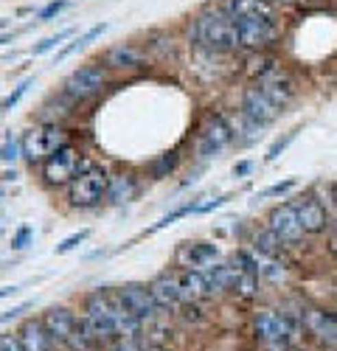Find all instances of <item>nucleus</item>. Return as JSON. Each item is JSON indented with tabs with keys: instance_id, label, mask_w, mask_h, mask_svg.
Instances as JSON below:
<instances>
[{
	"instance_id": "f257e3e1",
	"label": "nucleus",
	"mask_w": 337,
	"mask_h": 351,
	"mask_svg": "<svg viewBox=\"0 0 337 351\" xmlns=\"http://www.w3.org/2000/svg\"><path fill=\"white\" fill-rule=\"evenodd\" d=\"M191 37L197 45H203L208 51H236L239 48V32H236V20L228 12H205L197 17Z\"/></svg>"
},
{
	"instance_id": "f03ea898",
	"label": "nucleus",
	"mask_w": 337,
	"mask_h": 351,
	"mask_svg": "<svg viewBox=\"0 0 337 351\" xmlns=\"http://www.w3.org/2000/svg\"><path fill=\"white\" fill-rule=\"evenodd\" d=\"M84 312L90 317H101L107 324H112V329L118 332V337H138L140 335V326L144 320H138L121 301L118 292H107V289H99L88 298L84 304Z\"/></svg>"
},
{
	"instance_id": "7ed1b4c3",
	"label": "nucleus",
	"mask_w": 337,
	"mask_h": 351,
	"mask_svg": "<svg viewBox=\"0 0 337 351\" xmlns=\"http://www.w3.org/2000/svg\"><path fill=\"white\" fill-rule=\"evenodd\" d=\"M65 146H68L65 130L60 124H45V127L32 130L23 138V155L32 163H37V160H48L51 155L65 149Z\"/></svg>"
},
{
	"instance_id": "20e7f679",
	"label": "nucleus",
	"mask_w": 337,
	"mask_h": 351,
	"mask_svg": "<svg viewBox=\"0 0 337 351\" xmlns=\"http://www.w3.org/2000/svg\"><path fill=\"white\" fill-rule=\"evenodd\" d=\"M107 189H110V178L107 171L93 166L88 171H82L76 180L68 183V199L79 208H90L101 197H107Z\"/></svg>"
},
{
	"instance_id": "39448f33",
	"label": "nucleus",
	"mask_w": 337,
	"mask_h": 351,
	"mask_svg": "<svg viewBox=\"0 0 337 351\" xmlns=\"http://www.w3.org/2000/svg\"><path fill=\"white\" fill-rule=\"evenodd\" d=\"M236 32H239V48L262 51L278 40V23H275V14L242 17L236 20Z\"/></svg>"
},
{
	"instance_id": "423d86ee",
	"label": "nucleus",
	"mask_w": 337,
	"mask_h": 351,
	"mask_svg": "<svg viewBox=\"0 0 337 351\" xmlns=\"http://www.w3.org/2000/svg\"><path fill=\"white\" fill-rule=\"evenodd\" d=\"M93 169L90 160H84L76 149H71V146H65V149H60L56 155H51L45 160V180L53 183V186H62V183H71L76 180L82 171Z\"/></svg>"
},
{
	"instance_id": "0eeeda50",
	"label": "nucleus",
	"mask_w": 337,
	"mask_h": 351,
	"mask_svg": "<svg viewBox=\"0 0 337 351\" xmlns=\"http://www.w3.org/2000/svg\"><path fill=\"white\" fill-rule=\"evenodd\" d=\"M107 84V73L101 65H82L76 68L65 84H62V90L68 99L73 101H84V99H93L96 93H101V87Z\"/></svg>"
},
{
	"instance_id": "6e6552de",
	"label": "nucleus",
	"mask_w": 337,
	"mask_h": 351,
	"mask_svg": "<svg viewBox=\"0 0 337 351\" xmlns=\"http://www.w3.org/2000/svg\"><path fill=\"white\" fill-rule=\"evenodd\" d=\"M253 329H256L259 340H264L267 346L270 343H290L298 335V324H292L287 315L273 312V309H262L256 315V320H253Z\"/></svg>"
},
{
	"instance_id": "1a4fd4ad",
	"label": "nucleus",
	"mask_w": 337,
	"mask_h": 351,
	"mask_svg": "<svg viewBox=\"0 0 337 351\" xmlns=\"http://www.w3.org/2000/svg\"><path fill=\"white\" fill-rule=\"evenodd\" d=\"M231 141H234V127L225 121L222 115H214V119H208V124L200 132V138H197V158L200 160L216 158Z\"/></svg>"
},
{
	"instance_id": "9d476101",
	"label": "nucleus",
	"mask_w": 337,
	"mask_h": 351,
	"mask_svg": "<svg viewBox=\"0 0 337 351\" xmlns=\"http://www.w3.org/2000/svg\"><path fill=\"white\" fill-rule=\"evenodd\" d=\"M242 115H245L247 121L256 124V127H267L270 121H275L278 115H281V107H278L270 96H264L256 84H253V87H247V90H245Z\"/></svg>"
},
{
	"instance_id": "9b49d317",
	"label": "nucleus",
	"mask_w": 337,
	"mask_h": 351,
	"mask_svg": "<svg viewBox=\"0 0 337 351\" xmlns=\"http://www.w3.org/2000/svg\"><path fill=\"white\" fill-rule=\"evenodd\" d=\"M267 228H270L287 247L298 245V242L303 239V233H306L303 225H301V219H298V214H295V208H292V202H290V206L273 208L270 217H267Z\"/></svg>"
},
{
	"instance_id": "f8f14e48",
	"label": "nucleus",
	"mask_w": 337,
	"mask_h": 351,
	"mask_svg": "<svg viewBox=\"0 0 337 351\" xmlns=\"http://www.w3.org/2000/svg\"><path fill=\"white\" fill-rule=\"evenodd\" d=\"M118 295L124 301V306L138 317V320H144V324H149V320L158 317V301L152 298V292L149 287H140V284H127L118 289Z\"/></svg>"
},
{
	"instance_id": "ddd939ff",
	"label": "nucleus",
	"mask_w": 337,
	"mask_h": 351,
	"mask_svg": "<svg viewBox=\"0 0 337 351\" xmlns=\"http://www.w3.org/2000/svg\"><path fill=\"white\" fill-rule=\"evenodd\" d=\"M301 326L326 346H337V317L321 309H301Z\"/></svg>"
},
{
	"instance_id": "4468645a",
	"label": "nucleus",
	"mask_w": 337,
	"mask_h": 351,
	"mask_svg": "<svg viewBox=\"0 0 337 351\" xmlns=\"http://www.w3.org/2000/svg\"><path fill=\"white\" fill-rule=\"evenodd\" d=\"M292 208H295V214H298V219H301V225H303L306 233H321V230L329 225V214H326V208L321 206V199H315V197H301V199H295Z\"/></svg>"
},
{
	"instance_id": "2eb2a0df",
	"label": "nucleus",
	"mask_w": 337,
	"mask_h": 351,
	"mask_svg": "<svg viewBox=\"0 0 337 351\" xmlns=\"http://www.w3.org/2000/svg\"><path fill=\"white\" fill-rule=\"evenodd\" d=\"M256 87H259L264 96H270L281 110H284V107L290 104V99L295 96V84H292V79H290L287 73H281V71L267 73L264 79L256 82Z\"/></svg>"
},
{
	"instance_id": "dca6fc26",
	"label": "nucleus",
	"mask_w": 337,
	"mask_h": 351,
	"mask_svg": "<svg viewBox=\"0 0 337 351\" xmlns=\"http://www.w3.org/2000/svg\"><path fill=\"white\" fill-rule=\"evenodd\" d=\"M149 292H152V298L158 301V306H177V304H183V295H180V276H177V273H163V276H158V278L149 284Z\"/></svg>"
},
{
	"instance_id": "f3484780",
	"label": "nucleus",
	"mask_w": 337,
	"mask_h": 351,
	"mask_svg": "<svg viewBox=\"0 0 337 351\" xmlns=\"http://www.w3.org/2000/svg\"><path fill=\"white\" fill-rule=\"evenodd\" d=\"M42 324H45V329H48V335H51L53 343H68L79 320L68 309H48Z\"/></svg>"
},
{
	"instance_id": "a211bd4d",
	"label": "nucleus",
	"mask_w": 337,
	"mask_h": 351,
	"mask_svg": "<svg viewBox=\"0 0 337 351\" xmlns=\"http://www.w3.org/2000/svg\"><path fill=\"white\" fill-rule=\"evenodd\" d=\"M180 276V295H183V304H197V301H203L208 295H214L205 276L200 270H183L177 273Z\"/></svg>"
},
{
	"instance_id": "6ab92c4d",
	"label": "nucleus",
	"mask_w": 337,
	"mask_h": 351,
	"mask_svg": "<svg viewBox=\"0 0 337 351\" xmlns=\"http://www.w3.org/2000/svg\"><path fill=\"white\" fill-rule=\"evenodd\" d=\"M216 256V247L208 245V242H188L177 250V265L180 267H205L208 261H214Z\"/></svg>"
},
{
	"instance_id": "aec40b11",
	"label": "nucleus",
	"mask_w": 337,
	"mask_h": 351,
	"mask_svg": "<svg viewBox=\"0 0 337 351\" xmlns=\"http://www.w3.org/2000/svg\"><path fill=\"white\" fill-rule=\"evenodd\" d=\"M104 65L118 71H135V68H144V53L135 45H116L104 53Z\"/></svg>"
},
{
	"instance_id": "412c9836",
	"label": "nucleus",
	"mask_w": 337,
	"mask_h": 351,
	"mask_svg": "<svg viewBox=\"0 0 337 351\" xmlns=\"http://www.w3.org/2000/svg\"><path fill=\"white\" fill-rule=\"evenodd\" d=\"M20 343L25 351H51V335L45 329L42 320H28V324L23 326L20 332Z\"/></svg>"
},
{
	"instance_id": "4be33fe9",
	"label": "nucleus",
	"mask_w": 337,
	"mask_h": 351,
	"mask_svg": "<svg viewBox=\"0 0 337 351\" xmlns=\"http://www.w3.org/2000/svg\"><path fill=\"white\" fill-rule=\"evenodd\" d=\"M228 12L234 20L242 17H259V14H273V3L270 0H228Z\"/></svg>"
},
{
	"instance_id": "5701e85b",
	"label": "nucleus",
	"mask_w": 337,
	"mask_h": 351,
	"mask_svg": "<svg viewBox=\"0 0 337 351\" xmlns=\"http://www.w3.org/2000/svg\"><path fill=\"white\" fill-rule=\"evenodd\" d=\"M253 247H256L259 253H264V256H273V258H281L284 256V242H281L275 233L267 228V230H262V233H256V239H253Z\"/></svg>"
},
{
	"instance_id": "b1692460",
	"label": "nucleus",
	"mask_w": 337,
	"mask_h": 351,
	"mask_svg": "<svg viewBox=\"0 0 337 351\" xmlns=\"http://www.w3.org/2000/svg\"><path fill=\"white\" fill-rule=\"evenodd\" d=\"M135 194V178L132 174H118V178L110 180V189H107V197L112 202H124Z\"/></svg>"
},
{
	"instance_id": "393cba45",
	"label": "nucleus",
	"mask_w": 337,
	"mask_h": 351,
	"mask_svg": "<svg viewBox=\"0 0 337 351\" xmlns=\"http://www.w3.org/2000/svg\"><path fill=\"white\" fill-rule=\"evenodd\" d=\"M104 32H107V25H104V23H101V25H93V28H90V32H88V34H82L79 40H73L71 45H65V48H62L60 53H56V62H62V60H68V56H71L73 51H79V48H84V45H88L90 40H96V37H101Z\"/></svg>"
},
{
	"instance_id": "a878e982",
	"label": "nucleus",
	"mask_w": 337,
	"mask_h": 351,
	"mask_svg": "<svg viewBox=\"0 0 337 351\" xmlns=\"http://www.w3.org/2000/svg\"><path fill=\"white\" fill-rule=\"evenodd\" d=\"M71 37V28H65V32H60V34H53V37H45L40 45H34V53L40 56V53H48L51 48H56V45H60L62 40H68Z\"/></svg>"
},
{
	"instance_id": "bb28decb",
	"label": "nucleus",
	"mask_w": 337,
	"mask_h": 351,
	"mask_svg": "<svg viewBox=\"0 0 337 351\" xmlns=\"http://www.w3.org/2000/svg\"><path fill=\"white\" fill-rule=\"evenodd\" d=\"M177 166V155L175 152H168V155H163L158 163H152V174H155V178H163V174L166 171H172Z\"/></svg>"
},
{
	"instance_id": "cd10ccee",
	"label": "nucleus",
	"mask_w": 337,
	"mask_h": 351,
	"mask_svg": "<svg viewBox=\"0 0 337 351\" xmlns=\"http://www.w3.org/2000/svg\"><path fill=\"white\" fill-rule=\"evenodd\" d=\"M28 87H32V79H23L17 87H14V93H9L6 99H3V104H0V107H3V110H12L23 96H25V90H28Z\"/></svg>"
},
{
	"instance_id": "c85d7f7f",
	"label": "nucleus",
	"mask_w": 337,
	"mask_h": 351,
	"mask_svg": "<svg viewBox=\"0 0 337 351\" xmlns=\"http://www.w3.org/2000/svg\"><path fill=\"white\" fill-rule=\"evenodd\" d=\"M88 237H90L88 230H79V233H73V237H68L65 242H60V245H56V253H60V256H62V253H71L73 247H79V245H82L84 239H88Z\"/></svg>"
},
{
	"instance_id": "c756f323",
	"label": "nucleus",
	"mask_w": 337,
	"mask_h": 351,
	"mask_svg": "<svg viewBox=\"0 0 337 351\" xmlns=\"http://www.w3.org/2000/svg\"><path fill=\"white\" fill-rule=\"evenodd\" d=\"M191 211L197 214V206H183V208L172 211V214H168V217H163V219H160V222H158V225H155L152 230H160V228H166V225H172V222H177L180 217H186V214H191Z\"/></svg>"
},
{
	"instance_id": "7c9ffc66",
	"label": "nucleus",
	"mask_w": 337,
	"mask_h": 351,
	"mask_svg": "<svg viewBox=\"0 0 337 351\" xmlns=\"http://www.w3.org/2000/svg\"><path fill=\"white\" fill-rule=\"evenodd\" d=\"M112 351H144V343L138 337H118L112 343Z\"/></svg>"
},
{
	"instance_id": "2f4dec72",
	"label": "nucleus",
	"mask_w": 337,
	"mask_h": 351,
	"mask_svg": "<svg viewBox=\"0 0 337 351\" xmlns=\"http://www.w3.org/2000/svg\"><path fill=\"white\" fill-rule=\"evenodd\" d=\"M65 6H68V0H53V3H48V6L40 12V20H51L56 12H62Z\"/></svg>"
},
{
	"instance_id": "473e14b6",
	"label": "nucleus",
	"mask_w": 337,
	"mask_h": 351,
	"mask_svg": "<svg viewBox=\"0 0 337 351\" xmlns=\"http://www.w3.org/2000/svg\"><path fill=\"white\" fill-rule=\"evenodd\" d=\"M0 351H25V348H23L20 337H12V335H6V337H0Z\"/></svg>"
},
{
	"instance_id": "72a5a7b5",
	"label": "nucleus",
	"mask_w": 337,
	"mask_h": 351,
	"mask_svg": "<svg viewBox=\"0 0 337 351\" xmlns=\"http://www.w3.org/2000/svg\"><path fill=\"white\" fill-rule=\"evenodd\" d=\"M295 186V180H284V183H278V186H270L267 191H262V197H275V194H284Z\"/></svg>"
},
{
	"instance_id": "f704fd0d",
	"label": "nucleus",
	"mask_w": 337,
	"mask_h": 351,
	"mask_svg": "<svg viewBox=\"0 0 337 351\" xmlns=\"http://www.w3.org/2000/svg\"><path fill=\"white\" fill-rule=\"evenodd\" d=\"M14 158H17V143H14V141H6L3 149H0V160L9 163V160H14Z\"/></svg>"
},
{
	"instance_id": "c9c22d12",
	"label": "nucleus",
	"mask_w": 337,
	"mask_h": 351,
	"mask_svg": "<svg viewBox=\"0 0 337 351\" xmlns=\"http://www.w3.org/2000/svg\"><path fill=\"white\" fill-rule=\"evenodd\" d=\"M28 309V304H20V306H12L9 312H3V315H0V324H9V320H14L17 315H23Z\"/></svg>"
},
{
	"instance_id": "e433bc0d",
	"label": "nucleus",
	"mask_w": 337,
	"mask_h": 351,
	"mask_svg": "<svg viewBox=\"0 0 337 351\" xmlns=\"http://www.w3.org/2000/svg\"><path fill=\"white\" fill-rule=\"evenodd\" d=\"M290 141H292V135H290L287 141H278V143L273 146V149H270V155H267V158H270V160H275V158H278V152H281V149H284V146H287Z\"/></svg>"
},
{
	"instance_id": "4c0bfd02",
	"label": "nucleus",
	"mask_w": 337,
	"mask_h": 351,
	"mask_svg": "<svg viewBox=\"0 0 337 351\" xmlns=\"http://www.w3.org/2000/svg\"><path fill=\"white\" fill-rule=\"evenodd\" d=\"M28 237H32V230H28V228H23V230L17 233V239H14V247H25Z\"/></svg>"
},
{
	"instance_id": "58836bf2",
	"label": "nucleus",
	"mask_w": 337,
	"mask_h": 351,
	"mask_svg": "<svg viewBox=\"0 0 337 351\" xmlns=\"http://www.w3.org/2000/svg\"><path fill=\"white\" fill-rule=\"evenodd\" d=\"M329 253L337 258V228L332 230V237H329Z\"/></svg>"
},
{
	"instance_id": "ea45409f",
	"label": "nucleus",
	"mask_w": 337,
	"mask_h": 351,
	"mask_svg": "<svg viewBox=\"0 0 337 351\" xmlns=\"http://www.w3.org/2000/svg\"><path fill=\"white\" fill-rule=\"evenodd\" d=\"M267 351H295V348H290V343H270Z\"/></svg>"
},
{
	"instance_id": "a19ab883",
	"label": "nucleus",
	"mask_w": 337,
	"mask_h": 351,
	"mask_svg": "<svg viewBox=\"0 0 337 351\" xmlns=\"http://www.w3.org/2000/svg\"><path fill=\"white\" fill-rule=\"evenodd\" d=\"M270 3H273V6H295L298 0H270Z\"/></svg>"
},
{
	"instance_id": "79ce46f5",
	"label": "nucleus",
	"mask_w": 337,
	"mask_h": 351,
	"mask_svg": "<svg viewBox=\"0 0 337 351\" xmlns=\"http://www.w3.org/2000/svg\"><path fill=\"white\" fill-rule=\"evenodd\" d=\"M12 292H17V287H3V289H0V301H3L6 295H12Z\"/></svg>"
},
{
	"instance_id": "37998d69",
	"label": "nucleus",
	"mask_w": 337,
	"mask_h": 351,
	"mask_svg": "<svg viewBox=\"0 0 337 351\" xmlns=\"http://www.w3.org/2000/svg\"><path fill=\"white\" fill-rule=\"evenodd\" d=\"M144 351H166V348L158 346V343H144Z\"/></svg>"
},
{
	"instance_id": "c03bdc74",
	"label": "nucleus",
	"mask_w": 337,
	"mask_h": 351,
	"mask_svg": "<svg viewBox=\"0 0 337 351\" xmlns=\"http://www.w3.org/2000/svg\"><path fill=\"white\" fill-rule=\"evenodd\" d=\"M247 171H250V163H239L236 166V174H247Z\"/></svg>"
},
{
	"instance_id": "a18cd8bd",
	"label": "nucleus",
	"mask_w": 337,
	"mask_h": 351,
	"mask_svg": "<svg viewBox=\"0 0 337 351\" xmlns=\"http://www.w3.org/2000/svg\"><path fill=\"white\" fill-rule=\"evenodd\" d=\"M332 199H334V206H337V183L332 186Z\"/></svg>"
},
{
	"instance_id": "49530a36",
	"label": "nucleus",
	"mask_w": 337,
	"mask_h": 351,
	"mask_svg": "<svg viewBox=\"0 0 337 351\" xmlns=\"http://www.w3.org/2000/svg\"><path fill=\"white\" fill-rule=\"evenodd\" d=\"M3 43H12V37L9 34H0V45H3Z\"/></svg>"
},
{
	"instance_id": "de8ad7c7",
	"label": "nucleus",
	"mask_w": 337,
	"mask_h": 351,
	"mask_svg": "<svg viewBox=\"0 0 337 351\" xmlns=\"http://www.w3.org/2000/svg\"><path fill=\"white\" fill-rule=\"evenodd\" d=\"M3 25H6V23H3V20H0V28H3Z\"/></svg>"
}]
</instances>
